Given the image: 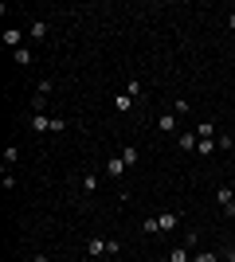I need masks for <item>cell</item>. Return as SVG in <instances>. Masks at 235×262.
<instances>
[{"instance_id": "8992f818", "label": "cell", "mask_w": 235, "mask_h": 262, "mask_svg": "<svg viewBox=\"0 0 235 262\" xmlns=\"http://www.w3.org/2000/svg\"><path fill=\"white\" fill-rule=\"evenodd\" d=\"M47 32H51V28H47L44 20H32V28H28V35H32L35 43H39V39H47Z\"/></svg>"}, {"instance_id": "e0dca14e", "label": "cell", "mask_w": 235, "mask_h": 262, "mask_svg": "<svg viewBox=\"0 0 235 262\" xmlns=\"http://www.w3.org/2000/svg\"><path fill=\"white\" fill-rule=\"evenodd\" d=\"M188 110H192V102H188V98H177V102H173V114H177V118H184Z\"/></svg>"}, {"instance_id": "7a4b0ae2", "label": "cell", "mask_w": 235, "mask_h": 262, "mask_svg": "<svg viewBox=\"0 0 235 262\" xmlns=\"http://www.w3.org/2000/svg\"><path fill=\"white\" fill-rule=\"evenodd\" d=\"M98 184H102V176H98V172H82V180H78V192H82V196H94V192H98Z\"/></svg>"}, {"instance_id": "3957f363", "label": "cell", "mask_w": 235, "mask_h": 262, "mask_svg": "<svg viewBox=\"0 0 235 262\" xmlns=\"http://www.w3.org/2000/svg\"><path fill=\"white\" fill-rule=\"evenodd\" d=\"M102 172L110 176V180H122V176H125V161H122V157H110V161H106V168H102Z\"/></svg>"}, {"instance_id": "277c9868", "label": "cell", "mask_w": 235, "mask_h": 262, "mask_svg": "<svg viewBox=\"0 0 235 262\" xmlns=\"http://www.w3.org/2000/svg\"><path fill=\"white\" fill-rule=\"evenodd\" d=\"M157 227H161V231L180 227V211H161V215H157Z\"/></svg>"}, {"instance_id": "30bf717a", "label": "cell", "mask_w": 235, "mask_h": 262, "mask_svg": "<svg viewBox=\"0 0 235 262\" xmlns=\"http://www.w3.org/2000/svg\"><path fill=\"white\" fill-rule=\"evenodd\" d=\"M20 39H24V32H20V28H8V32H4V43H8L12 51H20Z\"/></svg>"}, {"instance_id": "5b68a950", "label": "cell", "mask_w": 235, "mask_h": 262, "mask_svg": "<svg viewBox=\"0 0 235 262\" xmlns=\"http://www.w3.org/2000/svg\"><path fill=\"white\" fill-rule=\"evenodd\" d=\"M177 145L184 149V153H196V145H200V137H196V133H177Z\"/></svg>"}, {"instance_id": "4316f807", "label": "cell", "mask_w": 235, "mask_h": 262, "mask_svg": "<svg viewBox=\"0 0 235 262\" xmlns=\"http://www.w3.org/2000/svg\"><path fill=\"white\" fill-rule=\"evenodd\" d=\"M227 262H235V254H227Z\"/></svg>"}, {"instance_id": "ffe728a7", "label": "cell", "mask_w": 235, "mask_h": 262, "mask_svg": "<svg viewBox=\"0 0 235 262\" xmlns=\"http://www.w3.org/2000/svg\"><path fill=\"white\" fill-rule=\"evenodd\" d=\"M20 161V149H16V145H8V149H4V164H16Z\"/></svg>"}, {"instance_id": "8fae6325", "label": "cell", "mask_w": 235, "mask_h": 262, "mask_svg": "<svg viewBox=\"0 0 235 262\" xmlns=\"http://www.w3.org/2000/svg\"><path fill=\"white\" fill-rule=\"evenodd\" d=\"M12 59H16V67H32V47H20V51H12Z\"/></svg>"}, {"instance_id": "4fadbf2b", "label": "cell", "mask_w": 235, "mask_h": 262, "mask_svg": "<svg viewBox=\"0 0 235 262\" xmlns=\"http://www.w3.org/2000/svg\"><path fill=\"white\" fill-rule=\"evenodd\" d=\"M87 254H90V258H98V254H106V239H98V235H94V239L87 243Z\"/></svg>"}, {"instance_id": "2e32d148", "label": "cell", "mask_w": 235, "mask_h": 262, "mask_svg": "<svg viewBox=\"0 0 235 262\" xmlns=\"http://www.w3.org/2000/svg\"><path fill=\"white\" fill-rule=\"evenodd\" d=\"M196 137H216V121H200V125H196Z\"/></svg>"}, {"instance_id": "44dd1931", "label": "cell", "mask_w": 235, "mask_h": 262, "mask_svg": "<svg viewBox=\"0 0 235 262\" xmlns=\"http://www.w3.org/2000/svg\"><path fill=\"white\" fill-rule=\"evenodd\" d=\"M231 196H235V192H231V188H227V184L220 188V192H216V200H220V208H227V200H231Z\"/></svg>"}, {"instance_id": "484cf974", "label": "cell", "mask_w": 235, "mask_h": 262, "mask_svg": "<svg viewBox=\"0 0 235 262\" xmlns=\"http://www.w3.org/2000/svg\"><path fill=\"white\" fill-rule=\"evenodd\" d=\"M32 262H51V258H47V254H35V258Z\"/></svg>"}, {"instance_id": "9a60e30c", "label": "cell", "mask_w": 235, "mask_h": 262, "mask_svg": "<svg viewBox=\"0 0 235 262\" xmlns=\"http://www.w3.org/2000/svg\"><path fill=\"white\" fill-rule=\"evenodd\" d=\"M114 110H118V114H130V110H134V98H130V94H118V98H114Z\"/></svg>"}, {"instance_id": "d4e9b609", "label": "cell", "mask_w": 235, "mask_h": 262, "mask_svg": "<svg viewBox=\"0 0 235 262\" xmlns=\"http://www.w3.org/2000/svg\"><path fill=\"white\" fill-rule=\"evenodd\" d=\"M227 28H231V32H235V12H231V16H227Z\"/></svg>"}, {"instance_id": "9c48e42d", "label": "cell", "mask_w": 235, "mask_h": 262, "mask_svg": "<svg viewBox=\"0 0 235 262\" xmlns=\"http://www.w3.org/2000/svg\"><path fill=\"white\" fill-rule=\"evenodd\" d=\"M125 94H130V98H134V102L141 98V94H145V86H141V78H137V75L130 78V82H125Z\"/></svg>"}, {"instance_id": "6da1fadb", "label": "cell", "mask_w": 235, "mask_h": 262, "mask_svg": "<svg viewBox=\"0 0 235 262\" xmlns=\"http://www.w3.org/2000/svg\"><path fill=\"white\" fill-rule=\"evenodd\" d=\"M157 129H161V133H180V118L173 114V110H165V114L157 118Z\"/></svg>"}, {"instance_id": "d6986e66", "label": "cell", "mask_w": 235, "mask_h": 262, "mask_svg": "<svg viewBox=\"0 0 235 262\" xmlns=\"http://www.w3.org/2000/svg\"><path fill=\"white\" fill-rule=\"evenodd\" d=\"M192 262H220V258H216V251H196Z\"/></svg>"}, {"instance_id": "7c38bea8", "label": "cell", "mask_w": 235, "mask_h": 262, "mask_svg": "<svg viewBox=\"0 0 235 262\" xmlns=\"http://www.w3.org/2000/svg\"><path fill=\"white\" fill-rule=\"evenodd\" d=\"M122 161H125V168H134V164L141 161V153H137V145H125V149H122Z\"/></svg>"}, {"instance_id": "ac0fdd59", "label": "cell", "mask_w": 235, "mask_h": 262, "mask_svg": "<svg viewBox=\"0 0 235 262\" xmlns=\"http://www.w3.org/2000/svg\"><path fill=\"white\" fill-rule=\"evenodd\" d=\"M51 90H55V82H51V78H39V90H35V94H39V98H47Z\"/></svg>"}, {"instance_id": "cb8c5ba5", "label": "cell", "mask_w": 235, "mask_h": 262, "mask_svg": "<svg viewBox=\"0 0 235 262\" xmlns=\"http://www.w3.org/2000/svg\"><path fill=\"white\" fill-rule=\"evenodd\" d=\"M224 211H227V215H235V196L227 200V208H224Z\"/></svg>"}, {"instance_id": "5bb4252c", "label": "cell", "mask_w": 235, "mask_h": 262, "mask_svg": "<svg viewBox=\"0 0 235 262\" xmlns=\"http://www.w3.org/2000/svg\"><path fill=\"white\" fill-rule=\"evenodd\" d=\"M216 149H220V145H216V137H204V141L196 145V153H200V157H212Z\"/></svg>"}, {"instance_id": "52a82bcc", "label": "cell", "mask_w": 235, "mask_h": 262, "mask_svg": "<svg viewBox=\"0 0 235 262\" xmlns=\"http://www.w3.org/2000/svg\"><path fill=\"white\" fill-rule=\"evenodd\" d=\"M32 129L35 133H51V118H47V114H32Z\"/></svg>"}, {"instance_id": "603a6c76", "label": "cell", "mask_w": 235, "mask_h": 262, "mask_svg": "<svg viewBox=\"0 0 235 262\" xmlns=\"http://www.w3.org/2000/svg\"><path fill=\"white\" fill-rule=\"evenodd\" d=\"M106 254H122V243H118V239H106Z\"/></svg>"}, {"instance_id": "ba28073f", "label": "cell", "mask_w": 235, "mask_h": 262, "mask_svg": "<svg viewBox=\"0 0 235 262\" xmlns=\"http://www.w3.org/2000/svg\"><path fill=\"white\" fill-rule=\"evenodd\" d=\"M168 262H192V251L180 243V247H173V251H168Z\"/></svg>"}, {"instance_id": "7402d4cb", "label": "cell", "mask_w": 235, "mask_h": 262, "mask_svg": "<svg viewBox=\"0 0 235 262\" xmlns=\"http://www.w3.org/2000/svg\"><path fill=\"white\" fill-rule=\"evenodd\" d=\"M141 231H145V235H157V231H161V227H157V215H149L145 223H141Z\"/></svg>"}]
</instances>
